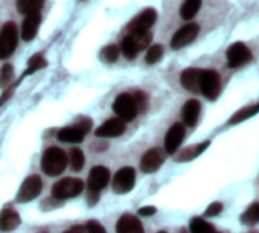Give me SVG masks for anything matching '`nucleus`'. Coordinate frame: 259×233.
<instances>
[{
    "instance_id": "8",
    "label": "nucleus",
    "mask_w": 259,
    "mask_h": 233,
    "mask_svg": "<svg viewBox=\"0 0 259 233\" xmlns=\"http://www.w3.org/2000/svg\"><path fill=\"white\" fill-rule=\"evenodd\" d=\"M156 20H157V11L154 8H148L130 22L126 28L130 32H148L151 26L156 23Z\"/></svg>"
},
{
    "instance_id": "27",
    "label": "nucleus",
    "mask_w": 259,
    "mask_h": 233,
    "mask_svg": "<svg viewBox=\"0 0 259 233\" xmlns=\"http://www.w3.org/2000/svg\"><path fill=\"white\" fill-rule=\"evenodd\" d=\"M241 222L245 225H253L259 222V203H253L242 215H241Z\"/></svg>"
},
{
    "instance_id": "40",
    "label": "nucleus",
    "mask_w": 259,
    "mask_h": 233,
    "mask_svg": "<svg viewBox=\"0 0 259 233\" xmlns=\"http://www.w3.org/2000/svg\"><path fill=\"white\" fill-rule=\"evenodd\" d=\"M159 233H166V231H159Z\"/></svg>"
},
{
    "instance_id": "12",
    "label": "nucleus",
    "mask_w": 259,
    "mask_h": 233,
    "mask_svg": "<svg viewBox=\"0 0 259 233\" xmlns=\"http://www.w3.org/2000/svg\"><path fill=\"white\" fill-rule=\"evenodd\" d=\"M165 162V154L162 150L159 148H153V150H148L142 160H141V168L144 172L147 174H151V172H156Z\"/></svg>"
},
{
    "instance_id": "35",
    "label": "nucleus",
    "mask_w": 259,
    "mask_h": 233,
    "mask_svg": "<svg viewBox=\"0 0 259 233\" xmlns=\"http://www.w3.org/2000/svg\"><path fill=\"white\" fill-rule=\"evenodd\" d=\"M84 228H85V233H107L105 228L98 221H89Z\"/></svg>"
},
{
    "instance_id": "34",
    "label": "nucleus",
    "mask_w": 259,
    "mask_h": 233,
    "mask_svg": "<svg viewBox=\"0 0 259 233\" xmlns=\"http://www.w3.org/2000/svg\"><path fill=\"white\" fill-rule=\"evenodd\" d=\"M133 99H135V102H136L138 110H139V108H142V110H145V108H147L148 98H147V95H145V93H142V91H136V93H135V96H133Z\"/></svg>"
},
{
    "instance_id": "36",
    "label": "nucleus",
    "mask_w": 259,
    "mask_h": 233,
    "mask_svg": "<svg viewBox=\"0 0 259 233\" xmlns=\"http://www.w3.org/2000/svg\"><path fill=\"white\" fill-rule=\"evenodd\" d=\"M223 210V204L221 203H212L207 209H206V216H217L218 213H221Z\"/></svg>"
},
{
    "instance_id": "42",
    "label": "nucleus",
    "mask_w": 259,
    "mask_h": 233,
    "mask_svg": "<svg viewBox=\"0 0 259 233\" xmlns=\"http://www.w3.org/2000/svg\"><path fill=\"white\" fill-rule=\"evenodd\" d=\"M251 233H256V231H251Z\"/></svg>"
},
{
    "instance_id": "38",
    "label": "nucleus",
    "mask_w": 259,
    "mask_h": 233,
    "mask_svg": "<svg viewBox=\"0 0 259 233\" xmlns=\"http://www.w3.org/2000/svg\"><path fill=\"white\" fill-rule=\"evenodd\" d=\"M13 87H10V88H7V91L4 93V96H0V105H2V104H5L10 98H11V95H13Z\"/></svg>"
},
{
    "instance_id": "41",
    "label": "nucleus",
    "mask_w": 259,
    "mask_h": 233,
    "mask_svg": "<svg viewBox=\"0 0 259 233\" xmlns=\"http://www.w3.org/2000/svg\"><path fill=\"white\" fill-rule=\"evenodd\" d=\"M41 233H46V231H41Z\"/></svg>"
},
{
    "instance_id": "29",
    "label": "nucleus",
    "mask_w": 259,
    "mask_h": 233,
    "mask_svg": "<svg viewBox=\"0 0 259 233\" xmlns=\"http://www.w3.org/2000/svg\"><path fill=\"white\" fill-rule=\"evenodd\" d=\"M84 163H85L84 153L79 148H73L70 151V166H72V169L73 171H81L84 168Z\"/></svg>"
},
{
    "instance_id": "5",
    "label": "nucleus",
    "mask_w": 259,
    "mask_h": 233,
    "mask_svg": "<svg viewBox=\"0 0 259 233\" xmlns=\"http://www.w3.org/2000/svg\"><path fill=\"white\" fill-rule=\"evenodd\" d=\"M136 183V171L130 166L119 169L113 177V189L116 194H126L135 188Z\"/></svg>"
},
{
    "instance_id": "26",
    "label": "nucleus",
    "mask_w": 259,
    "mask_h": 233,
    "mask_svg": "<svg viewBox=\"0 0 259 233\" xmlns=\"http://www.w3.org/2000/svg\"><path fill=\"white\" fill-rule=\"evenodd\" d=\"M210 142H203L197 147H192V148H186L185 151L180 153V156L177 157V162H188V160H192L195 157H198L207 147H209Z\"/></svg>"
},
{
    "instance_id": "20",
    "label": "nucleus",
    "mask_w": 259,
    "mask_h": 233,
    "mask_svg": "<svg viewBox=\"0 0 259 233\" xmlns=\"http://www.w3.org/2000/svg\"><path fill=\"white\" fill-rule=\"evenodd\" d=\"M20 224V216L14 209H4L0 212V230L4 231H11L14 228H17Z\"/></svg>"
},
{
    "instance_id": "22",
    "label": "nucleus",
    "mask_w": 259,
    "mask_h": 233,
    "mask_svg": "<svg viewBox=\"0 0 259 233\" xmlns=\"http://www.w3.org/2000/svg\"><path fill=\"white\" fill-rule=\"evenodd\" d=\"M200 8H201V0H185L180 8V16L183 20H192L200 11Z\"/></svg>"
},
{
    "instance_id": "28",
    "label": "nucleus",
    "mask_w": 259,
    "mask_h": 233,
    "mask_svg": "<svg viewBox=\"0 0 259 233\" xmlns=\"http://www.w3.org/2000/svg\"><path fill=\"white\" fill-rule=\"evenodd\" d=\"M46 66H48L46 58H45L41 54H35L32 58H29V61H28V67H26V72L23 73V76L31 75V73H34V72H37V70H41V69H45Z\"/></svg>"
},
{
    "instance_id": "21",
    "label": "nucleus",
    "mask_w": 259,
    "mask_h": 233,
    "mask_svg": "<svg viewBox=\"0 0 259 233\" xmlns=\"http://www.w3.org/2000/svg\"><path fill=\"white\" fill-rule=\"evenodd\" d=\"M45 5V0H17V10L23 16L40 14V10Z\"/></svg>"
},
{
    "instance_id": "3",
    "label": "nucleus",
    "mask_w": 259,
    "mask_h": 233,
    "mask_svg": "<svg viewBox=\"0 0 259 233\" xmlns=\"http://www.w3.org/2000/svg\"><path fill=\"white\" fill-rule=\"evenodd\" d=\"M113 110L119 116V119L123 121V122H132L133 119H136V116L139 113L133 96L128 95V93H120L114 99Z\"/></svg>"
},
{
    "instance_id": "11",
    "label": "nucleus",
    "mask_w": 259,
    "mask_h": 233,
    "mask_svg": "<svg viewBox=\"0 0 259 233\" xmlns=\"http://www.w3.org/2000/svg\"><path fill=\"white\" fill-rule=\"evenodd\" d=\"M110 181V171L105 166H95L92 168L90 174H89V192L93 194H99V191H102Z\"/></svg>"
},
{
    "instance_id": "37",
    "label": "nucleus",
    "mask_w": 259,
    "mask_h": 233,
    "mask_svg": "<svg viewBox=\"0 0 259 233\" xmlns=\"http://www.w3.org/2000/svg\"><path fill=\"white\" fill-rule=\"evenodd\" d=\"M156 212H157V209L153 207V206H147V207L139 209V215H142V216H153Z\"/></svg>"
},
{
    "instance_id": "30",
    "label": "nucleus",
    "mask_w": 259,
    "mask_h": 233,
    "mask_svg": "<svg viewBox=\"0 0 259 233\" xmlns=\"http://www.w3.org/2000/svg\"><path fill=\"white\" fill-rule=\"evenodd\" d=\"M162 57H163V48H162V44H154V46H151L148 49L147 57H145V61H147V64H156V63H159L162 60Z\"/></svg>"
},
{
    "instance_id": "15",
    "label": "nucleus",
    "mask_w": 259,
    "mask_h": 233,
    "mask_svg": "<svg viewBox=\"0 0 259 233\" xmlns=\"http://www.w3.org/2000/svg\"><path fill=\"white\" fill-rule=\"evenodd\" d=\"M125 122L120 119H108L107 122H104L96 131L95 134L98 137H117L120 134H123L125 131Z\"/></svg>"
},
{
    "instance_id": "24",
    "label": "nucleus",
    "mask_w": 259,
    "mask_h": 233,
    "mask_svg": "<svg viewBox=\"0 0 259 233\" xmlns=\"http://www.w3.org/2000/svg\"><path fill=\"white\" fill-rule=\"evenodd\" d=\"M128 37L132 38V41H133V44L136 46L138 52H141V51H144L145 48H148V44H150L151 40H153V35L150 34V31H148V32H130Z\"/></svg>"
},
{
    "instance_id": "7",
    "label": "nucleus",
    "mask_w": 259,
    "mask_h": 233,
    "mask_svg": "<svg viewBox=\"0 0 259 233\" xmlns=\"http://www.w3.org/2000/svg\"><path fill=\"white\" fill-rule=\"evenodd\" d=\"M200 91L210 101L217 99L220 93V75L215 70H203L200 79Z\"/></svg>"
},
{
    "instance_id": "19",
    "label": "nucleus",
    "mask_w": 259,
    "mask_h": 233,
    "mask_svg": "<svg viewBox=\"0 0 259 233\" xmlns=\"http://www.w3.org/2000/svg\"><path fill=\"white\" fill-rule=\"evenodd\" d=\"M40 22H41L40 14H31L25 17L23 25H22V38L25 41H32L35 38Z\"/></svg>"
},
{
    "instance_id": "25",
    "label": "nucleus",
    "mask_w": 259,
    "mask_h": 233,
    "mask_svg": "<svg viewBox=\"0 0 259 233\" xmlns=\"http://www.w3.org/2000/svg\"><path fill=\"white\" fill-rule=\"evenodd\" d=\"M189 231L191 233H215V228L210 222H207L203 218H192L189 224Z\"/></svg>"
},
{
    "instance_id": "14",
    "label": "nucleus",
    "mask_w": 259,
    "mask_h": 233,
    "mask_svg": "<svg viewBox=\"0 0 259 233\" xmlns=\"http://www.w3.org/2000/svg\"><path fill=\"white\" fill-rule=\"evenodd\" d=\"M116 233H145V230L141 221L135 215L125 213L117 219Z\"/></svg>"
},
{
    "instance_id": "33",
    "label": "nucleus",
    "mask_w": 259,
    "mask_h": 233,
    "mask_svg": "<svg viewBox=\"0 0 259 233\" xmlns=\"http://www.w3.org/2000/svg\"><path fill=\"white\" fill-rule=\"evenodd\" d=\"M13 75H14V69L11 64H5L2 69H0V85L2 87H7L11 79H13Z\"/></svg>"
},
{
    "instance_id": "13",
    "label": "nucleus",
    "mask_w": 259,
    "mask_h": 233,
    "mask_svg": "<svg viewBox=\"0 0 259 233\" xmlns=\"http://www.w3.org/2000/svg\"><path fill=\"white\" fill-rule=\"evenodd\" d=\"M185 139V127L182 124H174L165 136V151L174 154Z\"/></svg>"
},
{
    "instance_id": "4",
    "label": "nucleus",
    "mask_w": 259,
    "mask_h": 233,
    "mask_svg": "<svg viewBox=\"0 0 259 233\" xmlns=\"http://www.w3.org/2000/svg\"><path fill=\"white\" fill-rule=\"evenodd\" d=\"M84 189V183L79 178H63L57 181L52 188V195L57 200H69L73 197H78Z\"/></svg>"
},
{
    "instance_id": "10",
    "label": "nucleus",
    "mask_w": 259,
    "mask_h": 233,
    "mask_svg": "<svg viewBox=\"0 0 259 233\" xmlns=\"http://www.w3.org/2000/svg\"><path fill=\"white\" fill-rule=\"evenodd\" d=\"M41 188H43V183H41V178L38 175H31L28 177L20 191H19V197L17 200L20 203H28V201H32L34 198H37L41 192Z\"/></svg>"
},
{
    "instance_id": "17",
    "label": "nucleus",
    "mask_w": 259,
    "mask_h": 233,
    "mask_svg": "<svg viewBox=\"0 0 259 233\" xmlns=\"http://www.w3.org/2000/svg\"><path fill=\"white\" fill-rule=\"evenodd\" d=\"M200 111H201V104H200V101H197V99H189V101L183 105V110H182L183 122H185L188 127H194V125L197 124V121H198Z\"/></svg>"
},
{
    "instance_id": "31",
    "label": "nucleus",
    "mask_w": 259,
    "mask_h": 233,
    "mask_svg": "<svg viewBox=\"0 0 259 233\" xmlns=\"http://www.w3.org/2000/svg\"><path fill=\"white\" fill-rule=\"evenodd\" d=\"M120 51H122V54H123L128 60H133V58L139 54L138 49H136V46L133 44L132 38H130L128 35L122 40V43H120Z\"/></svg>"
},
{
    "instance_id": "18",
    "label": "nucleus",
    "mask_w": 259,
    "mask_h": 233,
    "mask_svg": "<svg viewBox=\"0 0 259 233\" xmlns=\"http://www.w3.org/2000/svg\"><path fill=\"white\" fill-rule=\"evenodd\" d=\"M85 131L76 124V125H72V127H66V128H61L57 134L58 141L61 142H67V144H79L84 141L85 137Z\"/></svg>"
},
{
    "instance_id": "23",
    "label": "nucleus",
    "mask_w": 259,
    "mask_h": 233,
    "mask_svg": "<svg viewBox=\"0 0 259 233\" xmlns=\"http://www.w3.org/2000/svg\"><path fill=\"white\" fill-rule=\"evenodd\" d=\"M257 113H259V104L251 105V107H244L242 110L236 111V113L232 116L230 121H229V124H230V125L239 124V122H242V121H245V119H250L251 116H254V114H257Z\"/></svg>"
},
{
    "instance_id": "9",
    "label": "nucleus",
    "mask_w": 259,
    "mask_h": 233,
    "mask_svg": "<svg viewBox=\"0 0 259 233\" xmlns=\"http://www.w3.org/2000/svg\"><path fill=\"white\" fill-rule=\"evenodd\" d=\"M198 32H200V26L197 23H188V25H185L183 28H180L174 34V37L171 40L172 49H182V48L188 46L189 43H192L197 38Z\"/></svg>"
},
{
    "instance_id": "32",
    "label": "nucleus",
    "mask_w": 259,
    "mask_h": 233,
    "mask_svg": "<svg viewBox=\"0 0 259 233\" xmlns=\"http://www.w3.org/2000/svg\"><path fill=\"white\" fill-rule=\"evenodd\" d=\"M101 57H102V60L107 61V63H114V61L119 58V48L114 46V44L105 46V48L101 51Z\"/></svg>"
},
{
    "instance_id": "6",
    "label": "nucleus",
    "mask_w": 259,
    "mask_h": 233,
    "mask_svg": "<svg viewBox=\"0 0 259 233\" xmlns=\"http://www.w3.org/2000/svg\"><path fill=\"white\" fill-rule=\"evenodd\" d=\"M251 52L244 43H233L227 51V64L232 69L241 67L251 61Z\"/></svg>"
},
{
    "instance_id": "16",
    "label": "nucleus",
    "mask_w": 259,
    "mask_h": 233,
    "mask_svg": "<svg viewBox=\"0 0 259 233\" xmlns=\"http://www.w3.org/2000/svg\"><path fill=\"white\" fill-rule=\"evenodd\" d=\"M201 69H186L182 72L180 75V81L182 85L192 91V93H198L200 91V79H201Z\"/></svg>"
},
{
    "instance_id": "43",
    "label": "nucleus",
    "mask_w": 259,
    "mask_h": 233,
    "mask_svg": "<svg viewBox=\"0 0 259 233\" xmlns=\"http://www.w3.org/2000/svg\"><path fill=\"white\" fill-rule=\"evenodd\" d=\"M215 233H217V231H215Z\"/></svg>"
},
{
    "instance_id": "1",
    "label": "nucleus",
    "mask_w": 259,
    "mask_h": 233,
    "mask_svg": "<svg viewBox=\"0 0 259 233\" xmlns=\"http://www.w3.org/2000/svg\"><path fill=\"white\" fill-rule=\"evenodd\" d=\"M66 166H67V156L61 148L52 147L45 151L41 159V168L45 174H48L49 177H57L63 174Z\"/></svg>"
},
{
    "instance_id": "39",
    "label": "nucleus",
    "mask_w": 259,
    "mask_h": 233,
    "mask_svg": "<svg viewBox=\"0 0 259 233\" xmlns=\"http://www.w3.org/2000/svg\"><path fill=\"white\" fill-rule=\"evenodd\" d=\"M64 233H85V228H84V227H81V225H75V227L69 228V230H67V231H64Z\"/></svg>"
},
{
    "instance_id": "2",
    "label": "nucleus",
    "mask_w": 259,
    "mask_h": 233,
    "mask_svg": "<svg viewBox=\"0 0 259 233\" xmlns=\"http://www.w3.org/2000/svg\"><path fill=\"white\" fill-rule=\"evenodd\" d=\"M17 26L14 22H7L0 32V60L10 58L17 48Z\"/></svg>"
}]
</instances>
